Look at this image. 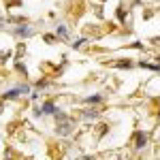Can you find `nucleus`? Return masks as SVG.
Returning <instances> with one entry per match:
<instances>
[{
  "label": "nucleus",
  "instance_id": "obj_7",
  "mask_svg": "<svg viewBox=\"0 0 160 160\" xmlns=\"http://www.w3.org/2000/svg\"><path fill=\"white\" fill-rule=\"evenodd\" d=\"M58 32H60L62 37H66V28H64V26H60V28H58Z\"/></svg>",
  "mask_w": 160,
  "mask_h": 160
},
{
  "label": "nucleus",
  "instance_id": "obj_6",
  "mask_svg": "<svg viewBox=\"0 0 160 160\" xmlns=\"http://www.w3.org/2000/svg\"><path fill=\"white\" fill-rule=\"evenodd\" d=\"M28 32H30L28 28H19V30H17V34H22V37H28Z\"/></svg>",
  "mask_w": 160,
  "mask_h": 160
},
{
  "label": "nucleus",
  "instance_id": "obj_3",
  "mask_svg": "<svg viewBox=\"0 0 160 160\" xmlns=\"http://www.w3.org/2000/svg\"><path fill=\"white\" fill-rule=\"evenodd\" d=\"M141 66L149 68V71H160V64H145V62H141Z\"/></svg>",
  "mask_w": 160,
  "mask_h": 160
},
{
  "label": "nucleus",
  "instance_id": "obj_4",
  "mask_svg": "<svg viewBox=\"0 0 160 160\" xmlns=\"http://www.w3.org/2000/svg\"><path fill=\"white\" fill-rule=\"evenodd\" d=\"M118 66H120V68H128V66H132V62H130V60H124V62H120Z\"/></svg>",
  "mask_w": 160,
  "mask_h": 160
},
{
  "label": "nucleus",
  "instance_id": "obj_5",
  "mask_svg": "<svg viewBox=\"0 0 160 160\" xmlns=\"http://www.w3.org/2000/svg\"><path fill=\"white\" fill-rule=\"evenodd\" d=\"M98 100H100V96H98V94H94V96H90L86 102H98Z\"/></svg>",
  "mask_w": 160,
  "mask_h": 160
},
{
  "label": "nucleus",
  "instance_id": "obj_2",
  "mask_svg": "<svg viewBox=\"0 0 160 160\" xmlns=\"http://www.w3.org/2000/svg\"><path fill=\"white\" fill-rule=\"evenodd\" d=\"M43 113H58V109H56L53 105H49V102H47V105L43 107Z\"/></svg>",
  "mask_w": 160,
  "mask_h": 160
},
{
  "label": "nucleus",
  "instance_id": "obj_1",
  "mask_svg": "<svg viewBox=\"0 0 160 160\" xmlns=\"http://www.w3.org/2000/svg\"><path fill=\"white\" fill-rule=\"evenodd\" d=\"M145 141H148V139H145V135H143V132H139V135H137V141H135V145L139 149L143 148V145H145Z\"/></svg>",
  "mask_w": 160,
  "mask_h": 160
}]
</instances>
